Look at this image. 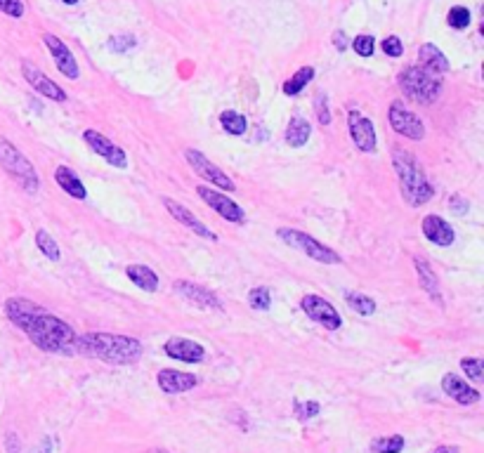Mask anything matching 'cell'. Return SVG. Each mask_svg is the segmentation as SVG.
Segmentation results:
<instances>
[{"label":"cell","mask_w":484,"mask_h":453,"mask_svg":"<svg viewBox=\"0 0 484 453\" xmlns=\"http://www.w3.org/2000/svg\"><path fill=\"white\" fill-rule=\"evenodd\" d=\"M315 78V69L312 66H302L298 69L293 76L289 78V81L284 83V95H289V97H295V95L302 93V88H305L307 83Z\"/></svg>","instance_id":"26"},{"label":"cell","mask_w":484,"mask_h":453,"mask_svg":"<svg viewBox=\"0 0 484 453\" xmlns=\"http://www.w3.org/2000/svg\"><path fill=\"white\" fill-rule=\"evenodd\" d=\"M166 354L170 359L187 361V364H199V361H204L206 350L189 338H170L166 343Z\"/></svg>","instance_id":"15"},{"label":"cell","mask_w":484,"mask_h":453,"mask_svg":"<svg viewBox=\"0 0 484 453\" xmlns=\"http://www.w3.org/2000/svg\"><path fill=\"white\" fill-rule=\"evenodd\" d=\"M43 42H45L47 50L52 52V57H55L57 69H60V71H62L66 78L76 81V78H78V64H76V60H73L71 50H69V47L64 45V42L57 38V36H52V34L43 36Z\"/></svg>","instance_id":"14"},{"label":"cell","mask_w":484,"mask_h":453,"mask_svg":"<svg viewBox=\"0 0 484 453\" xmlns=\"http://www.w3.org/2000/svg\"><path fill=\"white\" fill-rule=\"evenodd\" d=\"M76 350L104 364H135L142 356V343L128 335H114V333H88L76 340Z\"/></svg>","instance_id":"2"},{"label":"cell","mask_w":484,"mask_h":453,"mask_svg":"<svg viewBox=\"0 0 484 453\" xmlns=\"http://www.w3.org/2000/svg\"><path fill=\"white\" fill-rule=\"evenodd\" d=\"M442 387H444L446 397H451L454 402H459V404H477V402H480V397H482V394L477 392L475 387H470L468 382L461 380V378H456L454 373L444 376Z\"/></svg>","instance_id":"20"},{"label":"cell","mask_w":484,"mask_h":453,"mask_svg":"<svg viewBox=\"0 0 484 453\" xmlns=\"http://www.w3.org/2000/svg\"><path fill=\"white\" fill-rule=\"evenodd\" d=\"M404 449V437L392 434V437H383V439H376L371 444V451L374 453H400Z\"/></svg>","instance_id":"30"},{"label":"cell","mask_w":484,"mask_h":453,"mask_svg":"<svg viewBox=\"0 0 484 453\" xmlns=\"http://www.w3.org/2000/svg\"><path fill=\"white\" fill-rule=\"evenodd\" d=\"M0 158H3V165L10 175L21 184V189L29 191V194H36L40 186V180H38V173L36 168L31 165L29 158L19 151L17 147H12L10 142H0Z\"/></svg>","instance_id":"5"},{"label":"cell","mask_w":484,"mask_h":453,"mask_svg":"<svg viewBox=\"0 0 484 453\" xmlns=\"http://www.w3.org/2000/svg\"><path fill=\"white\" fill-rule=\"evenodd\" d=\"M348 125H350V135H352V142L357 145L359 151L371 154L376 151V127L369 119L359 114V111H350L348 114Z\"/></svg>","instance_id":"12"},{"label":"cell","mask_w":484,"mask_h":453,"mask_svg":"<svg viewBox=\"0 0 484 453\" xmlns=\"http://www.w3.org/2000/svg\"><path fill=\"white\" fill-rule=\"evenodd\" d=\"M413 262H416L418 279H421L423 291L428 293V295L433 297V300L437 302V305H442V293H439V281H437V276H435L433 267H430V265L425 262L423 258H413Z\"/></svg>","instance_id":"22"},{"label":"cell","mask_w":484,"mask_h":453,"mask_svg":"<svg viewBox=\"0 0 484 453\" xmlns=\"http://www.w3.org/2000/svg\"><path fill=\"white\" fill-rule=\"evenodd\" d=\"M83 140H85V145H88L95 154H97V156H102L104 161L109 163V165H114V168H125V165H128V156H125L123 149L116 147L111 140H106L102 132L85 130L83 132Z\"/></svg>","instance_id":"11"},{"label":"cell","mask_w":484,"mask_h":453,"mask_svg":"<svg viewBox=\"0 0 484 453\" xmlns=\"http://www.w3.org/2000/svg\"><path fill=\"white\" fill-rule=\"evenodd\" d=\"M50 449H52V446H50V439H43L40 446L36 449V453H50Z\"/></svg>","instance_id":"42"},{"label":"cell","mask_w":484,"mask_h":453,"mask_svg":"<svg viewBox=\"0 0 484 453\" xmlns=\"http://www.w3.org/2000/svg\"><path fill=\"white\" fill-rule=\"evenodd\" d=\"M392 161H395L397 177H400L402 196L409 206L421 208L428 204V201H433V196H435L433 184L428 182V177H425L421 165H418V161L411 156V154L404 151V149H400V147H395V151H392Z\"/></svg>","instance_id":"3"},{"label":"cell","mask_w":484,"mask_h":453,"mask_svg":"<svg viewBox=\"0 0 484 453\" xmlns=\"http://www.w3.org/2000/svg\"><path fill=\"white\" fill-rule=\"evenodd\" d=\"M55 180H57V184H60L69 196H73V199L83 201L85 196H88V191H85L83 182L76 177V175H73V170L66 168V165H60V168H57Z\"/></svg>","instance_id":"23"},{"label":"cell","mask_w":484,"mask_h":453,"mask_svg":"<svg viewBox=\"0 0 484 453\" xmlns=\"http://www.w3.org/2000/svg\"><path fill=\"white\" fill-rule=\"evenodd\" d=\"M310 132H312L310 123H307L302 116H295V119H291L289 127H286V142H289L291 147H302L310 140Z\"/></svg>","instance_id":"25"},{"label":"cell","mask_w":484,"mask_h":453,"mask_svg":"<svg viewBox=\"0 0 484 453\" xmlns=\"http://www.w3.org/2000/svg\"><path fill=\"white\" fill-rule=\"evenodd\" d=\"M400 88L409 99H413L416 104H433L439 97L442 90V78L428 73L421 66H407L400 73Z\"/></svg>","instance_id":"4"},{"label":"cell","mask_w":484,"mask_h":453,"mask_svg":"<svg viewBox=\"0 0 484 453\" xmlns=\"http://www.w3.org/2000/svg\"><path fill=\"white\" fill-rule=\"evenodd\" d=\"M158 387L168 394H180L187 392L191 387H196V378L191 373H182L175 369H163L158 373Z\"/></svg>","instance_id":"19"},{"label":"cell","mask_w":484,"mask_h":453,"mask_svg":"<svg viewBox=\"0 0 484 453\" xmlns=\"http://www.w3.org/2000/svg\"><path fill=\"white\" fill-rule=\"evenodd\" d=\"M352 50L357 52L359 57H371L374 55V50H376V42L371 36H357L352 42Z\"/></svg>","instance_id":"35"},{"label":"cell","mask_w":484,"mask_h":453,"mask_svg":"<svg viewBox=\"0 0 484 453\" xmlns=\"http://www.w3.org/2000/svg\"><path fill=\"white\" fill-rule=\"evenodd\" d=\"M62 3H66V5H76L78 0H62Z\"/></svg>","instance_id":"44"},{"label":"cell","mask_w":484,"mask_h":453,"mask_svg":"<svg viewBox=\"0 0 484 453\" xmlns=\"http://www.w3.org/2000/svg\"><path fill=\"white\" fill-rule=\"evenodd\" d=\"M125 274H128V279L137 286V289L149 291V293H154L158 289V276L154 274L149 267H145V265H130V267L125 269Z\"/></svg>","instance_id":"24"},{"label":"cell","mask_w":484,"mask_h":453,"mask_svg":"<svg viewBox=\"0 0 484 453\" xmlns=\"http://www.w3.org/2000/svg\"><path fill=\"white\" fill-rule=\"evenodd\" d=\"M109 50L111 52H125V50H132V47L137 45L135 36H114V38H109Z\"/></svg>","instance_id":"34"},{"label":"cell","mask_w":484,"mask_h":453,"mask_svg":"<svg viewBox=\"0 0 484 453\" xmlns=\"http://www.w3.org/2000/svg\"><path fill=\"white\" fill-rule=\"evenodd\" d=\"M383 52H385L387 57H402L404 47H402V40L397 38V36H390V38L383 40Z\"/></svg>","instance_id":"39"},{"label":"cell","mask_w":484,"mask_h":453,"mask_svg":"<svg viewBox=\"0 0 484 453\" xmlns=\"http://www.w3.org/2000/svg\"><path fill=\"white\" fill-rule=\"evenodd\" d=\"M446 21H449V26L451 29H456V31L465 29V26L470 24V10L463 8V5H456V8L449 10V17H446Z\"/></svg>","instance_id":"31"},{"label":"cell","mask_w":484,"mask_h":453,"mask_svg":"<svg viewBox=\"0 0 484 453\" xmlns=\"http://www.w3.org/2000/svg\"><path fill=\"white\" fill-rule=\"evenodd\" d=\"M315 109H317L319 123H322V125L331 123V111H328V97H326V95H319L317 102H315Z\"/></svg>","instance_id":"36"},{"label":"cell","mask_w":484,"mask_h":453,"mask_svg":"<svg viewBox=\"0 0 484 453\" xmlns=\"http://www.w3.org/2000/svg\"><path fill=\"white\" fill-rule=\"evenodd\" d=\"M196 194H199L201 201H206V204H208L213 210L217 212V215L225 217L227 222H234V225L246 222L243 210L239 208V204H234L230 196L220 194V191H215V189H208V186H196Z\"/></svg>","instance_id":"9"},{"label":"cell","mask_w":484,"mask_h":453,"mask_svg":"<svg viewBox=\"0 0 484 453\" xmlns=\"http://www.w3.org/2000/svg\"><path fill=\"white\" fill-rule=\"evenodd\" d=\"M184 158H187V163L191 165V170H194L196 175L206 177L208 182H213L215 186H220V189L234 191V182H232V180L227 177V175L222 173V170L217 168L215 163H210L201 151H196V149H187V151H184Z\"/></svg>","instance_id":"10"},{"label":"cell","mask_w":484,"mask_h":453,"mask_svg":"<svg viewBox=\"0 0 484 453\" xmlns=\"http://www.w3.org/2000/svg\"><path fill=\"white\" fill-rule=\"evenodd\" d=\"M175 291L182 293V297H187L191 305H196L201 309H222L220 300H217L210 291L201 289V286L191 284V281H175Z\"/></svg>","instance_id":"18"},{"label":"cell","mask_w":484,"mask_h":453,"mask_svg":"<svg viewBox=\"0 0 484 453\" xmlns=\"http://www.w3.org/2000/svg\"><path fill=\"white\" fill-rule=\"evenodd\" d=\"M435 453H461V449L459 446H439Z\"/></svg>","instance_id":"43"},{"label":"cell","mask_w":484,"mask_h":453,"mask_svg":"<svg viewBox=\"0 0 484 453\" xmlns=\"http://www.w3.org/2000/svg\"><path fill=\"white\" fill-rule=\"evenodd\" d=\"M163 206L168 208V212L175 217V220L182 222L184 227H189L194 234H199V236H204V238H210V241H215V238H217V234H215V232H210V229L206 227L204 222L196 220V217L191 215L189 208H184L182 204H178V201H173V199H163Z\"/></svg>","instance_id":"17"},{"label":"cell","mask_w":484,"mask_h":453,"mask_svg":"<svg viewBox=\"0 0 484 453\" xmlns=\"http://www.w3.org/2000/svg\"><path fill=\"white\" fill-rule=\"evenodd\" d=\"M423 234H425V238H428L430 243H435V246H439V248H446V246H451L454 243V238H456V234H454V229H451V225L446 220H442L439 215H428L423 220Z\"/></svg>","instance_id":"16"},{"label":"cell","mask_w":484,"mask_h":453,"mask_svg":"<svg viewBox=\"0 0 484 453\" xmlns=\"http://www.w3.org/2000/svg\"><path fill=\"white\" fill-rule=\"evenodd\" d=\"M248 302H251L253 309H269L272 297H269L267 289H253L251 293H248Z\"/></svg>","instance_id":"32"},{"label":"cell","mask_w":484,"mask_h":453,"mask_svg":"<svg viewBox=\"0 0 484 453\" xmlns=\"http://www.w3.org/2000/svg\"><path fill=\"white\" fill-rule=\"evenodd\" d=\"M451 206H454V212H459V215H463L468 210V201H461V196H451Z\"/></svg>","instance_id":"40"},{"label":"cell","mask_w":484,"mask_h":453,"mask_svg":"<svg viewBox=\"0 0 484 453\" xmlns=\"http://www.w3.org/2000/svg\"><path fill=\"white\" fill-rule=\"evenodd\" d=\"M300 307L312 321L322 323L324 328L338 330L340 326H343V317H340V312L328 300H324L322 295H305L300 300Z\"/></svg>","instance_id":"7"},{"label":"cell","mask_w":484,"mask_h":453,"mask_svg":"<svg viewBox=\"0 0 484 453\" xmlns=\"http://www.w3.org/2000/svg\"><path fill=\"white\" fill-rule=\"evenodd\" d=\"M295 415L300 420H307V418H315V415L319 413V404L317 402H295Z\"/></svg>","instance_id":"38"},{"label":"cell","mask_w":484,"mask_h":453,"mask_svg":"<svg viewBox=\"0 0 484 453\" xmlns=\"http://www.w3.org/2000/svg\"><path fill=\"white\" fill-rule=\"evenodd\" d=\"M461 369L465 371V376L470 378V380L480 382L482 380V359H475V356H468V359L461 361Z\"/></svg>","instance_id":"33"},{"label":"cell","mask_w":484,"mask_h":453,"mask_svg":"<svg viewBox=\"0 0 484 453\" xmlns=\"http://www.w3.org/2000/svg\"><path fill=\"white\" fill-rule=\"evenodd\" d=\"M0 12L19 19L24 14V3L21 0H0Z\"/></svg>","instance_id":"37"},{"label":"cell","mask_w":484,"mask_h":453,"mask_svg":"<svg viewBox=\"0 0 484 453\" xmlns=\"http://www.w3.org/2000/svg\"><path fill=\"white\" fill-rule=\"evenodd\" d=\"M152 453H166V451H152Z\"/></svg>","instance_id":"45"},{"label":"cell","mask_w":484,"mask_h":453,"mask_svg":"<svg viewBox=\"0 0 484 453\" xmlns=\"http://www.w3.org/2000/svg\"><path fill=\"white\" fill-rule=\"evenodd\" d=\"M345 300H348V305L357 314H361V317H369V314L376 312V302L371 300L369 295H361V293H345Z\"/></svg>","instance_id":"29"},{"label":"cell","mask_w":484,"mask_h":453,"mask_svg":"<svg viewBox=\"0 0 484 453\" xmlns=\"http://www.w3.org/2000/svg\"><path fill=\"white\" fill-rule=\"evenodd\" d=\"M36 246L40 248V253L45 255L47 260H52V262L60 260V246H57V241L45 232V229H38V234H36Z\"/></svg>","instance_id":"28"},{"label":"cell","mask_w":484,"mask_h":453,"mask_svg":"<svg viewBox=\"0 0 484 453\" xmlns=\"http://www.w3.org/2000/svg\"><path fill=\"white\" fill-rule=\"evenodd\" d=\"M387 119H390L392 130L400 132V135H404V137H409V140H423L425 137L423 121L418 119L416 114H411L402 102L390 104V114H387Z\"/></svg>","instance_id":"8"},{"label":"cell","mask_w":484,"mask_h":453,"mask_svg":"<svg viewBox=\"0 0 484 453\" xmlns=\"http://www.w3.org/2000/svg\"><path fill=\"white\" fill-rule=\"evenodd\" d=\"M220 123L225 127V132H230V135H243L248 127V121L243 114H237V111H222L220 114Z\"/></svg>","instance_id":"27"},{"label":"cell","mask_w":484,"mask_h":453,"mask_svg":"<svg viewBox=\"0 0 484 453\" xmlns=\"http://www.w3.org/2000/svg\"><path fill=\"white\" fill-rule=\"evenodd\" d=\"M333 42H336V47L340 52L345 50V47H348V40H345V34L343 31H336V34H333Z\"/></svg>","instance_id":"41"},{"label":"cell","mask_w":484,"mask_h":453,"mask_svg":"<svg viewBox=\"0 0 484 453\" xmlns=\"http://www.w3.org/2000/svg\"><path fill=\"white\" fill-rule=\"evenodd\" d=\"M279 238H284L291 248L300 250V253H305L307 258L317 260V262H322V265H340L343 262L336 250H331L328 246H324V243H319L317 238H312L310 234H305V232H298V229H279Z\"/></svg>","instance_id":"6"},{"label":"cell","mask_w":484,"mask_h":453,"mask_svg":"<svg viewBox=\"0 0 484 453\" xmlns=\"http://www.w3.org/2000/svg\"><path fill=\"white\" fill-rule=\"evenodd\" d=\"M21 73H24L26 83H29L38 95H45L47 99H55V102H64V99H66V93H64V90L55 81H50V78H47L38 66L24 62L21 64Z\"/></svg>","instance_id":"13"},{"label":"cell","mask_w":484,"mask_h":453,"mask_svg":"<svg viewBox=\"0 0 484 453\" xmlns=\"http://www.w3.org/2000/svg\"><path fill=\"white\" fill-rule=\"evenodd\" d=\"M418 60H421V69H425L428 73H435V76L449 71V62H446V57L442 55V50L435 47L433 42L421 45V50H418Z\"/></svg>","instance_id":"21"},{"label":"cell","mask_w":484,"mask_h":453,"mask_svg":"<svg viewBox=\"0 0 484 453\" xmlns=\"http://www.w3.org/2000/svg\"><path fill=\"white\" fill-rule=\"evenodd\" d=\"M5 314L17 328L26 333V338L43 352H57V354H73L76 352L78 335L60 317L24 297H10L5 302Z\"/></svg>","instance_id":"1"}]
</instances>
